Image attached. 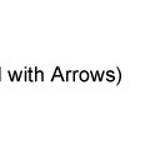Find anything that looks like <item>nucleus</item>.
I'll list each match as a JSON object with an SVG mask.
<instances>
[]
</instances>
